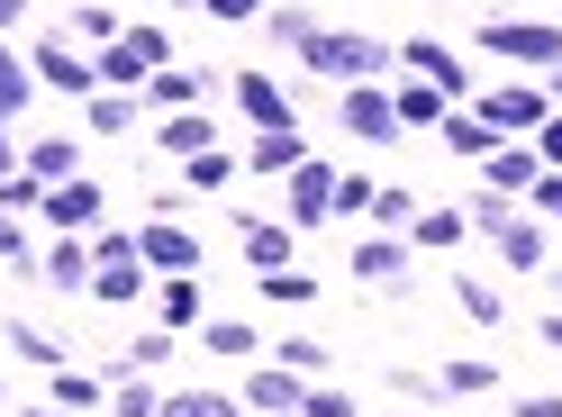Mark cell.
Here are the masks:
<instances>
[{"instance_id":"35","label":"cell","mask_w":562,"mask_h":417,"mask_svg":"<svg viewBox=\"0 0 562 417\" xmlns=\"http://www.w3.org/2000/svg\"><path fill=\"white\" fill-rule=\"evenodd\" d=\"M74 37H91V46H119V37H127V19L110 10V0H82V10H74Z\"/></svg>"},{"instance_id":"16","label":"cell","mask_w":562,"mask_h":417,"mask_svg":"<svg viewBox=\"0 0 562 417\" xmlns=\"http://www.w3.org/2000/svg\"><path fill=\"white\" fill-rule=\"evenodd\" d=\"M408 255H417V246H400V236H363V246H355V282L400 291V282H408Z\"/></svg>"},{"instance_id":"33","label":"cell","mask_w":562,"mask_h":417,"mask_svg":"<svg viewBox=\"0 0 562 417\" xmlns=\"http://www.w3.org/2000/svg\"><path fill=\"white\" fill-rule=\"evenodd\" d=\"M46 381H55V408H74V417H82V408H100V391H110L100 372H64V363H55Z\"/></svg>"},{"instance_id":"17","label":"cell","mask_w":562,"mask_h":417,"mask_svg":"<svg viewBox=\"0 0 562 417\" xmlns=\"http://www.w3.org/2000/svg\"><path fill=\"white\" fill-rule=\"evenodd\" d=\"M155 146H164L172 164H191V155H209V146H218V127H209V110H172V119L155 127Z\"/></svg>"},{"instance_id":"26","label":"cell","mask_w":562,"mask_h":417,"mask_svg":"<svg viewBox=\"0 0 562 417\" xmlns=\"http://www.w3.org/2000/svg\"><path fill=\"white\" fill-rule=\"evenodd\" d=\"M391 110H400V127H445L453 100H445L436 82H400V91H391Z\"/></svg>"},{"instance_id":"56","label":"cell","mask_w":562,"mask_h":417,"mask_svg":"<svg viewBox=\"0 0 562 417\" xmlns=\"http://www.w3.org/2000/svg\"><path fill=\"white\" fill-rule=\"evenodd\" d=\"M27 417H74V408H27Z\"/></svg>"},{"instance_id":"30","label":"cell","mask_w":562,"mask_h":417,"mask_svg":"<svg viewBox=\"0 0 562 417\" xmlns=\"http://www.w3.org/2000/svg\"><path fill=\"white\" fill-rule=\"evenodd\" d=\"M182 182H191L200 200H218V191L236 182V155H227V146H209V155H191V164H182Z\"/></svg>"},{"instance_id":"21","label":"cell","mask_w":562,"mask_h":417,"mask_svg":"<svg viewBox=\"0 0 562 417\" xmlns=\"http://www.w3.org/2000/svg\"><path fill=\"white\" fill-rule=\"evenodd\" d=\"M19 172H37V182L55 191V182H74V172H82V146H74V136H37V146H27V164Z\"/></svg>"},{"instance_id":"50","label":"cell","mask_w":562,"mask_h":417,"mask_svg":"<svg viewBox=\"0 0 562 417\" xmlns=\"http://www.w3.org/2000/svg\"><path fill=\"white\" fill-rule=\"evenodd\" d=\"M0 263H27V227L10 218V208H0Z\"/></svg>"},{"instance_id":"43","label":"cell","mask_w":562,"mask_h":417,"mask_svg":"<svg viewBox=\"0 0 562 417\" xmlns=\"http://www.w3.org/2000/svg\"><path fill=\"white\" fill-rule=\"evenodd\" d=\"M91 263H136V227H91Z\"/></svg>"},{"instance_id":"34","label":"cell","mask_w":562,"mask_h":417,"mask_svg":"<svg viewBox=\"0 0 562 417\" xmlns=\"http://www.w3.org/2000/svg\"><path fill=\"white\" fill-rule=\"evenodd\" d=\"M10 354H19V363H37V372H55V363H64V345H55L46 327H27V318H10Z\"/></svg>"},{"instance_id":"36","label":"cell","mask_w":562,"mask_h":417,"mask_svg":"<svg viewBox=\"0 0 562 417\" xmlns=\"http://www.w3.org/2000/svg\"><path fill=\"white\" fill-rule=\"evenodd\" d=\"M155 417H245V408H236L227 391H172V399H164Z\"/></svg>"},{"instance_id":"48","label":"cell","mask_w":562,"mask_h":417,"mask_svg":"<svg viewBox=\"0 0 562 417\" xmlns=\"http://www.w3.org/2000/svg\"><path fill=\"white\" fill-rule=\"evenodd\" d=\"M391 391H400V399H445V381H436V372H391Z\"/></svg>"},{"instance_id":"28","label":"cell","mask_w":562,"mask_h":417,"mask_svg":"<svg viewBox=\"0 0 562 417\" xmlns=\"http://www.w3.org/2000/svg\"><path fill=\"white\" fill-rule=\"evenodd\" d=\"M82 119H91V136H127L136 127V91H91Z\"/></svg>"},{"instance_id":"38","label":"cell","mask_w":562,"mask_h":417,"mask_svg":"<svg viewBox=\"0 0 562 417\" xmlns=\"http://www.w3.org/2000/svg\"><path fill=\"white\" fill-rule=\"evenodd\" d=\"M200 327H209V354H263V336L245 318H200Z\"/></svg>"},{"instance_id":"2","label":"cell","mask_w":562,"mask_h":417,"mask_svg":"<svg viewBox=\"0 0 562 417\" xmlns=\"http://www.w3.org/2000/svg\"><path fill=\"white\" fill-rule=\"evenodd\" d=\"M463 218H472V236H490V246H499L508 272H544V218H536L526 200H490V191H481Z\"/></svg>"},{"instance_id":"12","label":"cell","mask_w":562,"mask_h":417,"mask_svg":"<svg viewBox=\"0 0 562 417\" xmlns=\"http://www.w3.org/2000/svg\"><path fill=\"white\" fill-rule=\"evenodd\" d=\"M300 399H308V381L281 372V363H255L245 391H236V408H255V417H300Z\"/></svg>"},{"instance_id":"11","label":"cell","mask_w":562,"mask_h":417,"mask_svg":"<svg viewBox=\"0 0 562 417\" xmlns=\"http://www.w3.org/2000/svg\"><path fill=\"white\" fill-rule=\"evenodd\" d=\"M236 110H245V127H255V136H281V127H300L291 91H281L272 74H236Z\"/></svg>"},{"instance_id":"7","label":"cell","mask_w":562,"mask_h":417,"mask_svg":"<svg viewBox=\"0 0 562 417\" xmlns=\"http://www.w3.org/2000/svg\"><path fill=\"white\" fill-rule=\"evenodd\" d=\"M536 172H544V155L526 146V136H499V146L481 155V191L490 200H526V191H536Z\"/></svg>"},{"instance_id":"53","label":"cell","mask_w":562,"mask_h":417,"mask_svg":"<svg viewBox=\"0 0 562 417\" xmlns=\"http://www.w3.org/2000/svg\"><path fill=\"white\" fill-rule=\"evenodd\" d=\"M19 164H27V155H19V146H10V136H0V172H19Z\"/></svg>"},{"instance_id":"18","label":"cell","mask_w":562,"mask_h":417,"mask_svg":"<svg viewBox=\"0 0 562 417\" xmlns=\"http://www.w3.org/2000/svg\"><path fill=\"white\" fill-rule=\"evenodd\" d=\"M291 218H245V263H255V272H281V263H291Z\"/></svg>"},{"instance_id":"13","label":"cell","mask_w":562,"mask_h":417,"mask_svg":"<svg viewBox=\"0 0 562 417\" xmlns=\"http://www.w3.org/2000/svg\"><path fill=\"white\" fill-rule=\"evenodd\" d=\"M37 218H46L55 236H91V227H100V182H82V172H74V182H55V191L37 200Z\"/></svg>"},{"instance_id":"27","label":"cell","mask_w":562,"mask_h":417,"mask_svg":"<svg viewBox=\"0 0 562 417\" xmlns=\"http://www.w3.org/2000/svg\"><path fill=\"white\" fill-rule=\"evenodd\" d=\"M436 381H445L453 399H481V391H499V363H490V354H453Z\"/></svg>"},{"instance_id":"14","label":"cell","mask_w":562,"mask_h":417,"mask_svg":"<svg viewBox=\"0 0 562 417\" xmlns=\"http://www.w3.org/2000/svg\"><path fill=\"white\" fill-rule=\"evenodd\" d=\"M345 136H363V146H391L400 136V110L381 82H345Z\"/></svg>"},{"instance_id":"19","label":"cell","mask_w":562,"mask_h":417,"mask_svg":"<svg viewBox=\"0 0 562 417\" xmlns=\"http://www.w3.org/2000/svg\"><path fill=\"white\" fill-rule=\"evenodd\" d=\"M155 318H164V327H200V318H209V300H200L191 272H164V282H155Z\"/></svg>"},{"instance_id":"1","label":"cell","mask_w":562,"mask_h":417,"mask_svg":"<svg viewBox=\"0 0 562 417\" xmlns=\"http://www.w3.org/2000/svg\"><path fill=\"white\" fill-rule=\"evenodd\" d=\"M300 64L308 74H327V82H381L400 64V46H381V37H363V27H308V46H300Z\"/></svg>"},{"instance_id":"37","label":"cell","mask_w":562,"mask_h":417,"mask_svg":"<svg viewBox=\"0 0 562 417\" xmlns=\"http://www.w3.org/2000/svg\"><path fill=\"white\" fill-rule=\"evenodd\" d=\"M453 300H463V318H472V327H508V300L490 291V282H453Z\"/></svg>"},{"instance_id":"52","label":"cell","mask_w":562,"mask_h":417,"mask_svg":"<svg viewBox=\"0 0 562 417\" xmlns=\"http://www.w3.org/2000/svg\"><path fill=\"white\" fill-rule=\"evenodd\" d=\"M544 345H553V354H562V308H544V327H536Z\"/></svg>"},{"instance_id":"6","label":"cell","mask_w":562,"mask_h":417,"mask_svg":"<svg viewBox=\"0 0 562 417\" xmlns=\"http://www.w3.org/2000/svg\"><path fill=\"white\" fill-rule=\"evenodd\" d=\"M27 64H37V91H64V100H91V91H100L91 55H74V46H64V27H55V37H37V46H27Z\"/></svg>"},{"instance_id":"46","label":"cell","mask_w":562,"mask_h":417,"mask_svg":"<svg viewBox=\"0 0 562 417\" xmlns=\"http://www.w3.org/2000/svg\"><path fill=\"white\" fill-rule=\"evenodd\" d=\"M300 417H355V391H327V381H308V399Z\"/></svg>"},{"instance_id":"39","label":"cell","mask_w":562,"mask_h":417,"mask_svg":"<svg viewBox=\"0 0 562 417\" xmlns=\"http://www.w3.org/2000/svg\"><path fill=\"white\" fill-rule=\"evenodd\" d=\"M372 172H336V218H372Z\"/></svg>"},{"instance_id":"23","label":"cell","mask_w":562,"mask_h":417,"mask_svg":"<svg viewBox=\"0 0 562 417\" xmlns=\"http://www.w3.org/2000/svg\"><path fill=\"white\" fill-rule=\"evenodd\" d=\"M300 155H308V136H300V127H281V136H255V146H245V172H272V182H281Z\"/></svg>"},{"instance_id":"9","label":"cell","mask_w":562,"mask_h":417,"mask_svg":"<svg viewBox=\"0 0 562 417\" xmlns=\"http://www.w3.org/2000/svg\"><path fill=\"white\" fill-rule=\"evenodd\" d=\"M136 263H146L155 282H164V272H200V236L182 218H146V227H136Z\"/></svg>"},{"instance_id":"49","label":"cell","mask_w":562,"mask_h":417,"mask_svg":"<svg viewBox=\"0 0 562 417\" xmlns=\"http://www.w3.org/2000/svg\"><path fill=\"white\" fill-rule=\"evenodd\" d=\"M526 208H544V218H562V172H536V191H526Z\"/></svg>"},{"instance_id":"32","label":"cell","mask_w":562,"mask_h":417,"mask_svg":"<svg viewBox=\"0 0 562 417\" xmlns=\"http://www.w3.org/2000/svg\"><path fill=\"white\" fill-rule=\"evenodd\" d=\"M255 291H263L272 308H300V300H318V282H308L300 263H281V272H255Z\"/></svg>"},{"instance_id":"15","label":"cell","mask_w":562,"mask_h":417,"mask_svg":"<svg viewBox=\"0 0 562 417\" xmlns=\"http://www.w3.org/2000/svg\"><path fill=\"white\" fill-rule=\"evenodd\" d=\"M37 282L46 291H91V236H55L37 255Z\"/></svg>"},{"instance_id":"44","label":"cell","mask_w":562,"mask_h":417,"mask_svg":"<svg viewBox=\"0 0 562 417\" xmlns=\"http://www.w3.org/2000/svg\"><path fill=\"white\" fill-rule=\"evenodd\" d=\"M182 10H200V19H227V27H245V19H263L272 0H182Z\"/></svg>"},{"instance_id":"57","label":"cell","mask_w":562,"mask_h":417,"mask_svg":"<svg viewBox=\"0 0 562 417\" xmlns=\"http://www.w3.org/2000/svg\"><path fill=\"white\" fill-rule=\"evenodd\" d=\"M245 417H255V408H245Z\"/></svg>"},{"instance_id":"40","label":"cell","mask_w":562,"mask_h":417,"mask_svg":"<svg viewBox=\"0 0 562 417\" xmlns=\"http://www.w3.org/2000/svg\"><path fill=\"white\" fill-rule=\"evenodd\" d=\"M263 27H272V46H308V27H318V10H263Z\"/></svg>"},{"instance_id":"55","label":"cell","mask_w":562,"mask_h":417,"mask_svg":"<svg viewBox=\"0 0 562 417\" xmlns=\"http://www.w3.org/2000/svg\"><path fill=\"white\" fill-rule=\"evenodd\" d=\"M544 100H553V110H562V64H553V82H544Z\"/></svg>"},{"instance_id":"20","label":"cell","mask_w":562,"mask_h":417,"mask_svg":"<svg viewBox=\"0 0 562 417\" xmlns=\"http://www.w3.org/2000/svg\"><path fill=\"white\" fill-rule=\"evenodd\" d=\"M463 236H472L463 208H417V218H408V246L417 255H445V246H463Z\"/></svg>"},{"instance_id":"51","label":"cell","mask_w":562,"mask_h":417,"mask_svg":"<svg viewBox=\"0 0 562 417\" xmlns=\"http://www.w3.org/2000/svg\"><path fill=\"white\" fill-rule=\"evenodd\" d=\"M517 417H562V399H553V391H526V399H517Z\"/></svg>"},{"instance_id":"54","label":"cell","mask_w":562,"mask_h":417,"mask_svg":"<svg viewBox=\"0 0 562 417\" xmlns=\"http://www.w3.org/2000/svg\"><path fill=\"white\" fill-rule=\"evenodd\" d=\"M19 10H27V0H0V27H19Z\"/></svg>"},{"instance_id":"41","label":"cell","mask_w":562,"mask_h":417,"mask_svg":"<svg viewBox=\"0 0 562 417\" xmlns=\"http://www.w3.org/2000/svg\"><path fill=\"white\" fill-rule=\"evenodd\" d=\"M110 408H119V417H155L164 399L146 391V372H127V381H110Z\"/></svg>"},{"instance_id":"8","label":"cell","mask_w":562,"mask_h":417,"mask_svg":"<svg viewBox=\"0 0 562 417\" xmlns=\"http://www.w3.org/2000/svg\"><path fill=\"white\" fill-rule=\"evenodd\" d=\"M400 64H408V74H417V82H436V91L453 100V110H463V100H472V64H463V55H453L445 37H408V46H400Z\"/></svg>"},{"instance_id":"4","label":"cell","mask_w":562,"mask_h":417,"mask_svg":"<svg viewBox=\"0 0 562 417\" xmlns=\"http://www.w3.org/2000/svg\"><path fill=\"white\" fill-rule=\"evenodd\" d=\"M463 110L490 127V136H536L544 119H553V100L536 91V82H490V91H472Z\"/></svg>"},{"instance_id":"3","label":"cell","mask_w":562,"mask_h":417,"mask_svg":"<svg viewBox=\"0 0 562 417\" xmlns=\"http://www.w3.org/2000/svg\"><path fill=\"white\" fill-rule=\"evenodd\" d=\"M164 64H172V37H164L155 19H136L119 46H100V55H91V74H100V91H146Z\"/></svg>"},{"instance_id":"42","label":"cell","mask_w":562,"mask_h":417,"mask_svg":"<svg viewBox=\"0 0 562 417\" xmlns=\"http://www.w3.org/2000/svg\"><path fill=\"white\" fill-rule=\"evenodd\" d=\"M372 218H381V227H408V218H417V191L381 182V191H372Z\"/></svg>"},{"instance_id":"10","label":"cell","mask_w":562,"mask_h":417,"mask_svg":"<svg viewBox=\"0 0 562 417\" xmlns=\"http://www.w3.org/2000/svg\"><path fill=\"white\" fill-rule=\"evenodd\" d=\"M327 218H336V164L300 155L291 164V227H327Z\"/></svg>"},{"instance_id":"45","label":"cell","mask_w":562,"mask_h":417,"mask_svg":"<svg viewBox=\"0 0 562 417\" xmlns=\"http://www.w3.org/2000/svg\"><path fill=\"white\" fill-rule=\"evenodd\" d=\"M37 200H46L37 172H0V208H10V218H19V208H37Z\"/></svg>"},{"instance_id":"29","label":"cell","mask_w":562,"mask_h":417,"mask_svg":"<svg viewBox=\"0 0 562 417\" xmlns=\"http://www.w3.org/2000/svg\"><path fill=\"white\" fill-rule=\"evenodd\" d=\"M436 136H445V146H453V155H463V164H481L490 146H499V136H490V127H481L472 110H445V127H436Z\"/></svg>"},{"instance_id":"31","label":"cell","mask_w":562,"mask_h":417,"mask_svg":"<svg viewBox=\"0 0 562 417\" xmlns=\"http://www.w3.org/2000/svg\"><path fill=\"white\" fill-rule=\"evenodd\" d=\"M272 354H281V372H300V381H327V363H336V354H327L318 336H281Z\"/></svg>"},{"instance_id":"5","label":"cell","mask_w":562,"mask_h":417,"mask_svg":"<svg viewBox=\"0 0 562 417\" xmlns=\"http://www.w3.org/2000/svg\"><path fill=\"white\" fill-rule=\"evenodd\" d=\"M481 55H499V64H562V27L553 19H481Z\"/></svg>"},{"instance_id":"24","label":"cell","mask_w":562,"mask_h":417,"mask_svg":"<svg viewBox=\"0 0 562 417\" xmlns=\"http://www.w3.org/2000/svg\"><path fill=\"white\" fill-rule=\"evenodd\" d=\"M136 291H155V272H146V263H91V300H110V308H127Z\"/></svg>"},{"instance_id":"47","label":"cell","mask_w":562,"mask_h":417,"mask_svg":"<svg viewBox=\"0 0 562 417\" xmlns=\"http://www.w3.org/2000/svg\"><path fill=\"white\" fill-rule=\"evenodd\" d=\"M526 146H536V155H544V172H562V110H553V119H544L536 136H526Z\"/></svg>"},{"instance_id":"22","label":"cell","mask_w":562,"mask_h":417,"mask_svg":"<svg viewBox=\"0 0 562 417\" xmlns=\"http://www.w3.org/2000/svg\"><path fill=\"white\" fill-rule=\"evenodd\" d=\"M27 100H37V64H27L19 46H0V127H10Z\"/></svg>"},{"instance_id":"25","label":"cell","mask_w":562,"mask_h":417,"mask_svg":"<svg viewBox=\"0 0 562 417\" xmlns=\"http://www.w3.org/2000/svg\"><path fill=\"white\" fill-rule=\"evenodd\" d=\"M200 91H209V82H200V74H182V64H164V74H155V82H146V91H136V100H155V110H164V119H172V110H200Z\"/></svg>"}]
</instances>
